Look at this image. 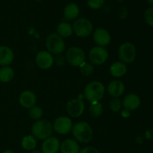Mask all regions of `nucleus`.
Masks as SVG:
<instances>
[{
  "label": "nucleus",
  "mask_w": 153,
  "mask_h": 153,
  "mask_svg": "<svg viewBox=\"0 0 153 153\" xmlns=\"http://www.w3.org/2000/svg\"><path fill=\"white\" fill-rule=\"evenodd\" d=\"M59 140L55 137L50 136L45 139L42 143V151L43 153H58L60 149Z\"/></svg>",
  "instance_id": "nucleus-13"
},
{
  "label": "nucleus",
  "mask_w": 153,
  "mask_h": 153,
  "mask_svg": "<svg viewBox=\"0 0 153 153\" xmlns=\"http://www.w3.org/2000/svg\"><path fill=\"white\" fill-rule=\"evenodd\" d=\"M105 0H87V4L93 10H99L103 6Z\"/></svg>",
  "instance_id": "nucleus-28"
},
{
  "label": "nucleus",
  "mask_w": 153,
  "mask_h": 153,
  "mask_svg": "<svg viewBox=\"0 0 153 153\" xmlns=\"http://www.w3.org/2000/svg\"><path fill=\"white\" fill-rule=\"evenodd\" d=\"M14 78V71L9 66L2 67L0 69V81L4 83H7Z\"/></svg>",
  "instance_id": "nucleus-23"
},
{
  "label": "nucleus",
  "mask_w": 153,
  "mask_h": 153,
  "mask_svg": "<svg viewBox=\"0 0 153 153\" xmlns=\"http://www.w3.org/2000/svg\"><path fill=\"white\" fill-rule=\"evenodd\" d=\"M144 19L148 25L153 27V7L146 9L144 13Z\"/></svg>",
  "instance_id": "nucleus-29"
},
{
  "label": "nucleus",
  "mask_w": 153,
  "mask_h": 153,
  "mask_svg": "<svg viewBox=\"0 0 153 153\" xmlns=\"http://www.w3.org/2000/svg\"><path fill=\"white\" fill-rule=\"evenodd\" d=\"M45 44L48 52L52 55H61L65 50V42L64 38L60 37L56 33L48 35Z\"/></svg>",
  "instance_id": "nucleus-4"
},
{
  "label": "nucleus",
  "mask_w": 153,
  "mask_h": 153,
  "mask_svg": "<svg viewBox=\"0 0 153 153\" xmlns=\"http://www.w3.org/2000/svg\"><path fill=\"white\" fill-rule=\"evenodd\" d=\"M122 102L118 98H114L109 102V108L114 112H118L122 107Z\"/></svg>",
  "instance_id": "nucleus-27"
},
{
  "label": "nucleus",
  "mask_w": 153,
  "mask_h": 153,
  "mask_svg": "<svg viewBox=\"0 0 153 153\" xmlns=\"http://www.w3.org/2000/svg\"><path fill=\"white\" fill-rule=\"evenodd\" d=\"M73 126V121L70 117L61 116L55 120L52 127L58 134H67L72 131Z\"/></svg>",
  "instance_id": "nucleus-9"
},
{
  "label": "nucleus",
  "mask_w": 153,
  "mask_h": 153,
  "mask_svg": "<svg viewBox=\"0 0 153 153\" xmlns=\"http://www.w3.org/2000/svg\"><path fill=\"white\" fill-rule=\"evenodd\" d=\"M53 127L52 123L47 120L40 119L37 120L31 127L32 135L36 139L43 140L50 137L52 134Z\"/></svg>",
  "instance_id": "nucleus-3"
},
{
  "label": "nucleus",
  "mask_w": 153,
  "mask_h": 153,
  "mask_svg": "<svg viewBox=\"0 0 153 153\" xmlns=\"http://www.w3.org/2000/svg\"><path fill=\"white\" fill-rule=\"evenodd\" d=\"M65 58L67 62L73 67H80L85 61L86 55L85 51L78 46H72L67 50Z\"/></svg>",
  "instance_id": "nucleus-6"
},
{
  "label": "nucleus",
  "mask_w": 153,
  "mask_h": 153,
  "mask_svg": "<svg viewBox=\"0 0 153 153\" xmlns=\"http://www.w3.org/2000/svg\"><path fill=\"white\" fill-rule=\"evenodd\" d=\"M56 31V34H58L62 38L69 37L73 33V26L67 22H61L57 26Z\"/></svg>",
  "instance_id": "nucleus-21"
},
{
  "label": "nucleus",
  "mask_w": 153,
  "mask_h": 153,
  "mask_svg": "<svg viewBox=\"0 0 153 153\" xmlns=\"http://www.w3.org/2000/svg\"><path fill=\"white\" fill-rule=\"evenodd\" d=\"M129 112H130L129 111L126 110V109H125V110H123L122 111V116L124 117H128L130 115Z\"/></svg>",
  "instance_id": "nucleus-31"
},
{
  "label": "nucleus",
  "mask_w": 153,
  "mask_h": 153,
  "mask_svg": "<svg viewBox=\"0 0 153 153\" xmlns=\"http://www.w3.org/2000/svg\"><path fill=\"white\" fill-rule=\"evenodd\" d=\"M35 62L39 68L42 70H47L52 67L55 59L53 55L48 51H40L36 55Z\"/></svg>",
  "instance_id": "nucleus-11"
},
{
  "label": "nucleus",
  "mask_w": 153,
  "mask_h": 153,
  "mask_svg": "<svg viewBox=\"0 0 153 153\" xmlns=\"http://www.w3.org/2000/svg\"><path fill=\"white\" fill-rule=\"evenodd\" d=\"M31 153H43V152H40V150H37V149H34V150L31 151Z\"/></svg>",
  "instance_id": "nucleus-33"
},
{
  "label": "nucleus",
  "mask_w": 153,
  "mask_h": 153,
  "mask_svg": "<svg viewBox=\"0 0 153 153\" xmlns=\"http://www.w3.org/2000/svg\"><path fill=\"white\" fill-rule=\"evenodd\" d=\"M137 51L133 43L126 42L120 46L118 49V57L121 62L124 64H130L135 60Z\"/></svg>",
  "instance_id": "nucleus-7"
},
{
  "label": "nucleus",
  "mask_w": 153,
  "mask_h": 153,
  "mask_svg": "<svg viewBox=\"0 0 153 153\" xmlns=\"http://www.w3.org/2000/svg\"><path fill=\"white\" fill-rule=\"evenodd\" d=\"M19 102L21 106L25 108H31L37 102V97L35 94L31 91H25L21 93L19 97Z\"/></svg>",
  "instance_id": "nucleus-14"
},
{
  "label": "nucleus",
  "mask_w": 153,
  "mask_h": 153,
  "mask_svg": "<svg viewBox=\"0 0 153 153\" xmlns=\"http://www.w3.org/2000/svg\"><path fill=\"white\" fill-rule=\"evenodd\" d=\"M73 30L76 36L79 37H87L93 31V24L85 17H79L73 22Z\"/></svg>",
  "instance_id": "nucleus-5"
},
{
  "label": "nucleus",
  "mask_w": 153,
  "mask_h": 153,
  "mask_svg": "<svg viewBox=\"0 0 153 153\" xmlns=\"http://www.w3.org/2000/svg\"><path fill=\"white\" fill-rule=\"evenodd\" d=\"M107 91L111 97L114 98H118L121 97L125 92V85L122 81H111L108 85Z\"/></svg>",
  "instance_id": "nucleus-15"
},
{
  "label": "nucleus",
  "mask_w": 153,
  "mask_h": 153,
  "mask_svg": "<svg viewBox=\"0 0 153 153\" xmlns=\"http://www.w3.org/2000/svg\"><path fill=\"white\" fill-rule=\"evenodd\" d=\"M147 2L149 3V4H151V5L153 6V0H147Z\"/></svg>",
  "instance_id": "nucleus-34"
},
{
  "label": "nucleus",
  "mask_w": 153,
  "mask_h": 153,
  "mask_svg": "<svg viewBox=\"0 0 153 153\" xmlns=\"http://www.w3.org/2000/svg\"><path fill=\"white\" fill-rule=\"evenodd\" d=\"M37 143V139L32 134H28L22 138V141H21V146H22V149H24L25 150L32 151L35 149Z\"/></svg>",
  "instance_id": "nucleus-22"
},
{
  "label": "nucleus",
  "mask_w": 153,
  "mask_h": 153,
  "mask_svg": "<svg viewBox=\"0 0 153 153\" xmlns=\"http://www.w3.org/2000/svg\"><path fill=\"white\" fill-rule=\"evenodd\" d=\"M43 114V110L40 107L37 105L33 106L32 108H29V111H28V115L30 117L34 120H39L42 118Z\"/></svg>",
  "instance_id": "nucleus-25"
},
{
  "label": "nucleus",
  "mask_w": 153,
  "mask_h": 153,
  "mask_svg": "<svg viewBox=\"0 0 153 153\" xmlns=\"http://www.w3.org/2000/svg\"><path fill=\"white\" fill-rule=\"evenodd\" d=\"M80 8L79 5L74 2H70L65 6L64 9V16L67 20H76L79 18Z\"/></svg>",
  "instance_id": "nucleus-18"
},
{
  "label": "nucleus",
  "mask_w": 153,
  "mask_h": 153,
  "mask_svg": "<svg viewBox=\"0 0 153 153\" xmlns=\"http://www.w3.org/2000/svg\"><path fill=\"white\" fill-rule=\"evenodd\" d=\"M67 112L72 117H79L85 111V103L82 100L79 98L72 99L67 102L66 106Z\"/></svg>",
  "instance_id": "nucleus-10"
},
{
  "label": "nucleus",
  "mask_w": 153,
  "mask_h": 153,
  "mask_svg": "<svg viewBox=\"0 0 153 153\" xmlns=\"http://www.w3.org/2000/svg\"><path fill=\"white\" fill-rule=\"evenodd\" d=\"M140 105V99L137 94H127L122 101V105L126 110L134 111L138 108Z\"/></svg>",
  "instance_id": "nucleus-16"
},
{
  "label": "nucleus",
  "mask_w": 153,
  "mask_h": 153,
  "mask_svg": "<svg viewBox=\"0 0 153 153\" xmlns=\"http://www.w3.org/2000/svg\"><path fill=\"white\" fill-rule=\"evenodd\" d=\"M105 92V88L103 84L98 81H94L86 85L84 90V96L89 102H100L104 97Z\"/></svg>",
  "instance_id": "nucleus-2"
},
{
  "label": "nucleus",
  "mask_w": 153,
  "mask_h": 153,
  "mask_svg": "<svg viewBox=\"0 0 153 153\" xmlns=\"http://www.w3.org/2000/svg\"><path fill=\"white\" fill-rule=\"evenodd\" d=\"M2 153H16V152L13 150H10V149H7V150L4 151Z\"/></svg>",
  "instance_id": "nucleus-32"
},
{
  "label": "nucleus",
  "mask_w": 153,
  "mask_h": 153,
  "mask_svg": "<svg viewBox=\"0 0 153 153\" xmlns=\"http://www.w3.org/2000/svg\"><path fill=\"white\" fill-rule=\"evenodd\" d=\"M90 114L94 117H99L103 113V106L100 102H91L89 107Z\"/></svg>",
  "instance_id": "nucleus-24"
},
{
  "label": "nucleus",
  "mask_w": 153,
  "mask_h": 153,
  "mask_svg": "<svg viewBox=\"0 0 153 153\" xmlns=\"http://www.w3.org/2000/svg\"><path fill=\"white\" fill-rule=\"evenodd\" d=\"M72 133L77 141L88 143L92 140L94 136L92 127L87 122H78L73 126Z\"/></svg>",
  "instance_id": "nucleus-1"
},
{
  "label": "nucleus",
  "mask_w": 153,
  "mask_h": 153,
  "mask_svg": "<svg viewBox=\"0 0 153 153\" xmlns=\"http://www.w3.org/2000/svg\"><path fill=\"white\" fill-rule=\"evenodd\" d=\"M79 68H80L81 73L85 76H91V75L94 73V65H93L91 63L86 62V61H85V62L79 67Z\"/></svg>",
  "instance_id": "nucleus-26"
},
{
  "label": "nucleus",
  "mask_w": 153,
  "mask_h": 153,
  "mask_svg": "<svg viewBox=\"0 0 153 153\" xmlns=\"http://www.w3.org/2000/svg\"><path fill=\"white\" fill-rule=\"evenodd\" d=\"M14 55L10 47L6 46H0V65L2 67L9 66L12 64Z\"/></svg>",
  "instance_id": "nucleus-17"
},
{
  "label": "nucleus",
  "mask_w": 153,
  "mask_h": 153,
  "mask_svg": "<svg viewBox=\"0 0 153 153\" xmlns=\"http://www.w3.org/2000/svg\"><path fill=\"white\" fill-rule=\"evenodd\" d=\"M108 58V52L105 47L94 46L88 53V59L93 65L100 66L105 64Z\"/></svg>",
  "instance_id": "nucleus-8"
},
{
  "label": "nucleus",
  "mask_w": 153,
  "mask_h": 153,
  "mask_svg": "<svg viewBox=\"0 0 153 153\" xmlns=\"http://www.w3.org/2000/svg\"><path fill=\"white\" fill-rule=\"evenodd\" d=\"M79 153H100V152L97 148L92 147V146H87V147L81 149Z\"/></svg>",
  "instance_id": "nucleus-30"
},
{
  "label": "nucleus",
  "mask_w": 153,
  "mask_h": 153,
  "mask_svg": "<svg viewBox=\"0 0 153 153\" xmlns=\"http://www.w3.org/2000/svg\"><path fill=\"white\" fill-rule=\"evenodd\" d=\"M93 39L99 46L105 47L111 43V37L110 34L106 29L98 28L93 33Z\"/></svg>",
  "instance_id": "nucleus-12"
},
{
  "label": "nucleus",
  "mask_w": 153,
  "mask_h": 153,
  "mask_svg": "<svg viewBox=\"0 0 153 153\" xmlns=\"http://www.w3.org/2000/svg\"><path fill=\"white\" fill-rule=\"evenodd\" d=\"M109 71L113 77L121 78L127 73V67L126 64L121 61H116L111 64Z\"/></svg>",
  "instance_id": "nucleus-20"
},
{
  "label": "nucleus",
  "mask_w": 153,
  "mask_h": 153,
  "mask_svg": "<svg viewBox=\"0 0 153 153\" xmlns=\"http://www.w3.org/2000/svg\"><path fill=\"white\" fill-rule=\"evenodd\" d=\"M61 153H79L80 151L79 143L73 139H66L60 145Z\"/></svg>",
  "instance_id": "nucleus-19"
}]
</instances>
